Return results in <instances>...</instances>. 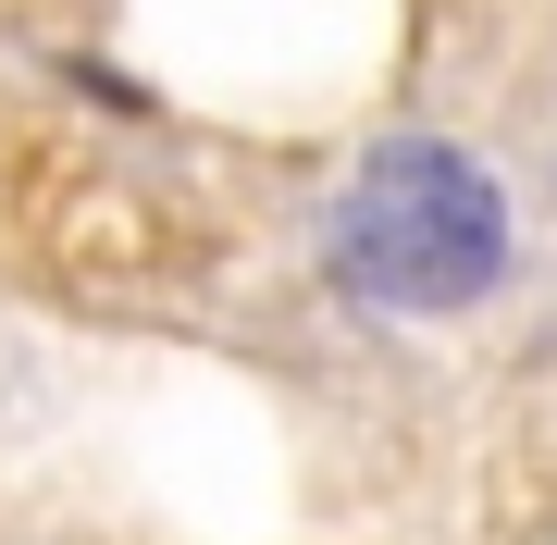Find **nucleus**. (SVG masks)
Listing matches in <instances>:
<instances>
[{"label":"nucleus","instance_id":"2","mask_svg":"<svg viewBox=\"0 0 557 545\" xmlns=\"http://www.w3.org/2000/svg\"><path fill=\"white\" fill-rule=\"evenodd\" d=\"M62 75H75V87H87L100 112H124V124H149V112H161V100H149L137 75H112V62H62Z\"/></svg>","mask_w":557,"mask_h":545},{"label":"nucleus","instance_id":"1","mask_svg":"<svg viewBox=\"0 0 557 545\" xmlns=\"http://www.w3.org/2000/svg\"><path fill=\"white\" fill-rule=\"evenodd\" d=\"M310 248H322V285L372 323H458L520 273V199L483 149L397 124L322 186Z\"/></svg>","mask_w":557,"mask_h":545}]
</instances>
